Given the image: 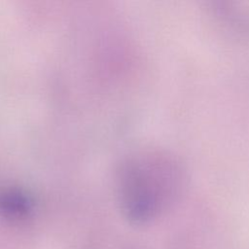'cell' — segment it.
<instances>
[{"label": "cell", "mask_w": 249, "mask_h": 249, "mask_svg": "<svg viewBox=\"0 0 249 249\" xmlns=\"http://www.w3.org/2000/svg\"><path fill=\"white\" fill-rule=\"evenodd\" d=\"M34 200L17 188L0 189V217L9 222H22L31 216Z\"/></svg>", "instance_id": "7a4b0ae2"}, {"label": "cell", "mask_w": 249, "mask_h": 249, "mask_svg": "<svg viewBox=\"0 0 249 249\" xmlns=\"http://www.w3.org/2000/svg\"><path fill=\"white\" fill-rule=\"evenodd\" d=\"M184 166L172 154L160 149L139 151L123 163L119 197L127 220L147 224L164 212L184 190Z\"/></svg>", "instance_id": "6da1fadb"}]
</instances>
